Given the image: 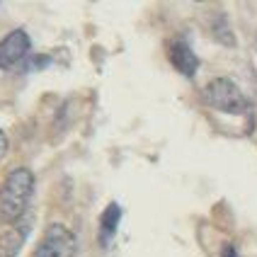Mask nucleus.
Returning a JSON list of instances; mask_svg holds the SVG:
<instances>
[{
    "label": "nucleus",
    "mask_w": 257,
    "mask_h": 257,
    "mask_svg": "<svg viewBox=\"0 0 257 257\" xmlns=\"http://www.w3.org/2000/svg\"><path fill=\"white\" fill-rule=\"evenodd\" d=\"M32 194H34V172L29 168H15L8 172L0 187V221L8 226L25 218Z\"/></svg>",
    "instance_id": "obj_1"
},
{
    "label": "nucleus",
    "mask_w": 257,
    "mask_h": 257,
    "mask_svg": "<svg viewBox=\"0 0 257 257\" xmlns=\"http://www.w3.org/2000/svg\"><path fill=\"white\" fill-rule=\"evenodd\" d=\"M201 100L206 102L211 109L223 112V114H245L247 107H250L245 92L230 78H214V80H209L204 85V90H201Z\"/></svg>",
    "instance_id": "obj_2"
},
{
    "label": "nucleus",
    "mask_w": 257,
    "mask_h": 257,
    "mask_svg": "<svg viewBox=\"0 0 257 257\" xmlns=\"http://www.w3.org/2000/svg\"><path fill=\"white\" fill-rule=\"evenodd\" d=\"M75 252V235L63 223H54L44 233L42 243L37 245L32 257H71Z\"/></svg>",
    "instance_id": "obj_3"
},
{
    "label": "nucleus",
    "mask_w": 257,
    "mask_h": 257,
    "mask_svg": "<svg viewBox=\"0 0 257 257\" xmlns=\"http://www.w3.org/2000/svg\"><path fill=\"white\" fill-rule=\"evenodd\" d=\"M29 49H32V42L25 29L8 32L0 42V71H13L22 61H27Z\"/></svg>",
    "instance_id": "obj_4"
},
{
    "label": "nucleus",
    "mask_w": 257,
    "mask_h": 257,
    "mask_svg": "<svg viewBox=\"0 0 257 257\" xmlns=\"http://www.w3.org/2000/svg\"><path fill=\"white\" fill-rule=\"evenodd\" d=\"M32 230V216H25L15 223H8L0 230V257H17L20 250L25 247Z\"/></svg>",
    "instance_id": "obj_5"
},
{
    "label": "nucleus",
    "mask_w": 257,
    "mask_h": 257,
    "mask_svg": "<svg viewBox=\"0 0 257 257\" xmlns=\"http://www.w3.org/2000/svg\"><path fill=\"white\" fill-rule=\"evenodd\" d=\"M168 58L175 66V71L182 73L185 78H194L197 71H199V58L194 54V49L189 46V42L182 39V37H177V39H172L168 44Z\"/></svg>",
    "instance_id": "obj_6"
},
{
    "label": "nucleus",
    "mask_w": 257,
    "mask_h": 257,
    "mask_svg": "<svg viewBox=\"0 0 257 257\" xmlns=\"http://www.w3.org/2000/svg\"><path fill=\"white\" fill-rule=\"evenodd\" d=\"M119 221H121V206L112 201L100 216V233H97L100 247H109V243L114 240V235H116Z\"/></svg>",
    "instance_id": "obj_7"
},
{
    "label": "nucleus",
    "mask_w": 257,
    "mask_h": 257,
    "mask_svg": "<svg viewBox=\"0 0 257 257\" xmlns=\"http://www.w3.org/2000/svg\"><path fill=\"white\" fill-rule=\"evenodd\" d=\"M223 20H226V17H223V15H218V22H221V25H223ZM216 34H218L216 39L221 42V29H216ZM223 44H235V39H233V32H230V29H223Z\"/></svg>",
    "instance_id": "obj_8"
},
{
    "label": "nucleus",
    "mask_w": 257,
    "mask_h": 257,
    "mask_svg": "<svg viewBox=\"0 0 257 257\" xmlns=\"http://www.w3.org/2000/svg\"><path fill=\"white\" fill-rule=\"evenodd\" d=\"M46 63H49V58H46V56H37V58H29V61H27V71H34V68H37V71H39V68H44V66H46Z\"/></svg>",
    "instance_id": "obj_9"
},
{
    "label": "nucleus",
    "mask_w": 257,
    "mask_h": 257,
    "mask_svg": "<svg viewBox=\"0 0 257 257\" xmlns=\"http://www.w3.org/2000/svg\"><path fill=\"white\" fill-rule=\"evenodd\" d=\"M8 148H10V141H8V136H5V131L0 128V160L8 156Z\"/></svg>",
    "instance_id": "obj_10"
},
{
    "label": "nucleus",
    "mask_w": 257,
    "mask_h": 257,
    "mask_svg": "<svg viewBox=\"0 0 257 257\" xmlns=\"http://www.w3.org/2000/svg\"><path fill=\"white\" fill-rule=\"evenodd\" d=\"M223 257H238L235 247H233V245H226V247H223Z\"/></svg>",
    "instance_id": "obj_11"
}]
</instances>
